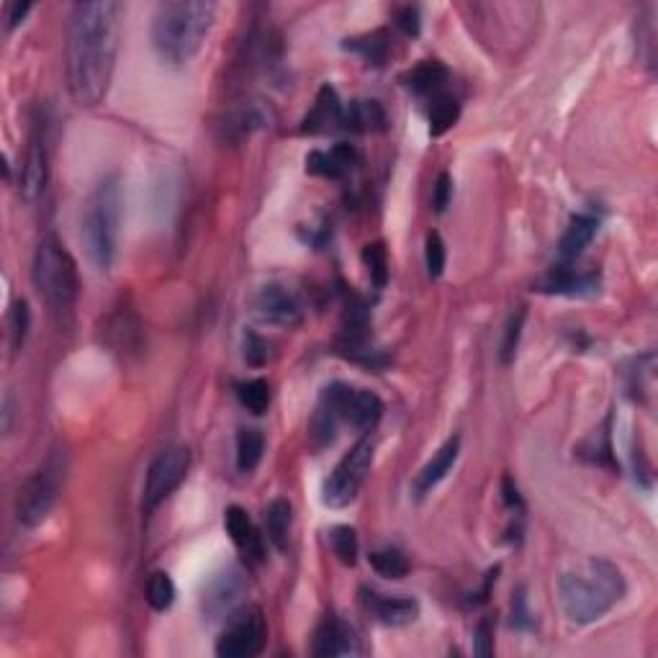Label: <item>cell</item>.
<instances>
[{
	"mask_svg": "<svg viewBox=\"0 0 658 658\" xmlns=\"http://www.w3.org/2000/svg\"><path fill=\"white\" fill-rule=\"evenodd\" d=\"M29 327H31V309L24 299L16 301L8 314V332H11V350L18 353L21 347H24L26 337H29Z\"/></svg>",
	"mask_w": 658,
	"mask_h": 658,
	"instance_id": "d6a6232c",
	"label": "cell"
},
{
	"mask_svg": "<svg viewBox=\"0 0 658 658\" xmlns=\"http://www.w3.org/2000/svg\"><path fill=\"white\" fill-rule=\"evenodd\" d=\"M342 116H345V103L340 101L337 90L332 85H322L312 111L301 124V134H327L342 129Z\"/></svg>",
	"mask_w": 658,
	"mask_h": 658,
	"instance_id": "ac0fdd59",
	"label": "cell"
},
{
	"mask_svg": "<svg viewBox=\"0 0 658 658\" xmlns=\"http://www.w3.org/2000/svg\"><path fill=\"white\" fill-rule=\"evenodd\" d=\"M31 13V3H8L6 6V31L11 34L18 24H24V18Z\"/></svg>",
	"mask_w": 658,
	"mask_h": 658,
	"instance_id": "7bdbcfd3",
	"label": "cell"
},
{
	"mask_svg": "<svg viewBox=\"0 0 658 658\" xmlns=\"http://www.w3.org/2000/svg\"><path fill=\"white\" fill-rule=\"evenodd\" d=\"M268 643V620L258 605L234 610L227 617V628L216 641V656L222 658H255Z\"/></svg>",
	"mask_w": 658,
	"mask_h": 658,
	"instance_id": "ba28073f",
	"label": "cell"
},
{
	"mask_svg": "<svg viewBox=\"0 0 658 658\" xmlns=\"http://www.w3.org/2000/svg\"><path fill=\"white\" fill-rule=\"evenodd\" d=\"M522 327H525V309H517L512 317H509L507 329H504V340H502V363H512L517 355V347H520Z\"/></svg>",
	"mask_w": 658,
	"mask_h": 658,
	"instance_id": "836d02e7",
	"label": "cell"
},
{
	"mask_svg": "<svg viewBox=\"0 0 658 658\" xmlns=\"http://www.w3.org/2000/svg\"><path fill=\"white\" fill-rule=\"evenodd\" d=\"M319 401H324L337 414L340 425H347L355 432H373L383 417V401L373 391L355 389L350 383H329Z\"/></svg>",
	"mask_w": 658,
	"mask_h": 658,
	"instance_id": "52a82bcc",
	"label": "cell"
},
{
	"mask_svg": "<svg viewBox=\"0 0 658 658\" xmlns=\"http://www.w3.org/2000/svg\"><path fill=\"white\" fill-rule=\"evenodd\" d=\"M599 229V219L592 214H576L574 219L569 222L566 232H563L561 242H558V252H561V258L569 263V260H576L584 255L589 245H592L594 234Z\"/></svg>",
	"mask_w": 658,
	"mask_h": 658,
	"instance_id": "7402d4cb",
	"label": "cell"
},
{
	"mask_svg": "<svg viewBox=\"0 0 658 658\" xmlns=\"http://www.w3.org/2000/svg\"><path fill=\"white\" fill-rule=\"evenodd\" d=\"M245 592V574H242L237 566H227V569L219 571V574L206 584L204 597H201V610H204V615H209L211 620H224V617H229L237 610Z\"/></svg>",
	"mask_w": 658,
	"mask_h": 658,
	"instance_id": "7c38bea8",
	"label": "cell"
},
{
	"mask_svg": "<svg viewBox=\"0 0 658 658\" xmlns=\"http://www.w3.org/2000/svg\"><path fill=\"white\" fill-rule=\"evenodd\" d=\"M360 602L373 620H378L381 625H391V628L409 625L419 617V602L407 594H381L376 589L363 587Z\"/></svg>",
	"mask_w": 658,
	"mask_h": 658,
	"instance_id": "5bb4252c",
	"label": "cell"
},
{
	"mask_svg": "<svg viewBox=\"0 0 658 658\" xmlns=\"http://www.w3.org/2000/svg\"><path fill=\"white\" fill-rule=\"evenodd\" d=\"M31 281H34L36 294L42 296L54 312H67L78 301V263L54 234L44 237L36 247L34 263H31Z\"/></svg>",
	"mask_w": 658,
	"mask_h": 658,
	"instance_id": "5b68a950",
	"label": "cell"
},
{
	"mask_svg": "<svg viewBox=\"0 0 658 658\" xmlns=\"http://www.w3.org/2000/svg\"><path fill=\"white\" fill-rule=\"evenodd\" d=\"M342 47L350 49V52H355V54H360L368 65L381 67L383 62H386V57H389L391 39H389V31L376 29V31H368V34L350 36V39L342 42Z\"/></svg>",
	"mask_w": 658,
	"mask_h": 658,
	"instance_id": "cb8c5ba5",
	"label": "cell"
},
{
	"mask_svg": "<svg viewBox=\"0 0 658 658\" xmlns=\"http://www.w3.org/2000/svg\"><path fill=\"white\" fill-rule=\"evenodd\" d=\"M329 545H332V553H335L340 563H345V566H355V563H358L360 543L355 527L350 525L332 527V530H329Z\"/></svg>",
	"mask_w": 658,
	"mask_h": 658,
	"instance_id": "4dcf8cb0",
	"label": "cell"
},
{
	"mask_svg": "<svg viewBox=\"0 0 658 658\" xmlns=\"http://www.w3.org/2000/svg\"><path fill=\"white\" fill-rule=\"evenodd\" d=\"M599 286L594 273H576L571 265H558L551 268L535 283L540 294H553V296H589L594 294Z\"/></svg>",
	"mask_w": 658,
	"mask_h": 658,
	"instance_id": "ffe728a7",
	"label": "cell"
},
{
	"mask_svg": "<svg viewBox=\"0 0 658 658\" xmlns=\"http://www.w3.org/2000/svg\"><path fill=\"white\" fill-rule=\"evenodd\" d=\"M175 581L170 579V574L165 571H155L147 579V587H144V599H147V605L152 607L155 612H165L173 607L175 602Z\"/></svg>",
	"mask_w": 658,
	"mask_h": 658,
	"instance_id": "83f0119b",
	"label": "cell"
},
{
	"mask_svg": "<svg viewBox=\"0 0 658 658\" xmlns=\"http://www.w3.org/2000/svg\"><path fill=\"white\" fill-rule=\"evenodd\" d=\"M450 198H453V178H450V173H440L437 175L435 193H432V206H435L437 214H443L448 209Z\"/></svg>",
	"mask_w": 658,
	"mask_h": 658,
	"instance_id": "f35d334b",
	"label": "cell"
},
{
	"mask_svg": "<svg viewBox=\"0 0 658 658\" xmlns=\"http://www.w3.org/2000/svg\"><path fill=\"white\" fill-rule=\"evenodd\" d=\"M121 6L114 0L75 3L67 24V88L80 108L103 103L119 52Z\"/></svg>",
	"mask_w": 658,
	"mask_h": 658,
	"instance_id": "6da1fadb",
	"label": "cell"
},
{
	"mask_svg": "<svg viewBox=\"0 0 658 658\" xmlns=\"http://www.w3.org/2000/svg\"><path fill=\"white\" fill-rule=\"evenodd\" d=\"M389 124L386 111L378 101H368V98H358L345 106V116H342V129L355 134H376L383 132Z\"/></svg>",
	"mask_w": 658,
	"mask_h": 658,
	"instance_id": "44dd1931",
	"label": "cell"
},
{
	"mask_svg": "<svg viewBox=\"0 0 658 658\" xmlns=\"http://www.w3.org/2000/svg\"><path fill=\"white\" fill-rule=\"evenodd\" d=\"M628 592L623 571L605 558H592L581 571L558 581L563 615L576 625H592L607 615Z\"/></svg>",
	"mask_w": 658,
	"mask_h": 658,
	"instance_id": "3957f363",
	"label": "cell"
},
{
	"mask_svg": "<svg viewBox=\"0 0 658 658\" xmlns=\"http://www.w3.org/2000/svg\"><path fill=\"white\" fill-rule=\"evenodd\" d=\"M445 260H448V252H445V242L440 237V232L427 234L425 242V265L430 278H440L445 270Z\"/></svg>",
	"mask_w": 658,
	"mask_h": 658,
	"instance_id": "e575fe53",
	"label": "cell"
},
{
	"mask_svg": "<svg viewBox=\"0 0 658 658\" xmlns=\"http://www.w3.org/2000/svg\"><path fill=\"white\" fill-rule=\"evenodd\" d=\"M363 263L365 268H368V273H371V281L376 283L378 288L386 286V281H389V252H386L383 242L365 245Z\"/></svg>",
	"mask_w": 658,
	"mask_h": 658,
	"instance_id": "1f68e13d",
	"label": "cell"
},
{
	"mask_svg": "<svg viewBox=\"0 0 658 658\" xmlns=\"http://www.w3.org/2000/svg\"><path fill=\"white\" fill-rule=\"evenodd\" d=\"M252 306H255V314L268 324L294 329L304 322V306H301L299 296L283 283H268L260 288Z\"/></svg>",
	"mask_w": 658,
	"mask_h": 658,
	"instance_id": "8fae6325",
	"label": "cell"
},
{
	"mask_svg": "<svg viewBox=\"0 0 658 658\" xmlns=\"http://www.w3.org/2000/svg\"><path fill=\"white\" fill-rule=\"evenodd\" d=\"M461 119V103L455 96H435V103L430 106V134L432 137H443L455 126V121Z\"/></svg>",
	"mask_w": 658,
	"mask_h": 658,
	"instance_id": "4316f807",
	"label": "cell"
},
{
	"mask_svg": "<svg viewBox=\"0 0 658 658\" xmlns=\"http://www.w3.org/2000/svg\"><path fill=\"white\" fill-rule=\"evenodd\" d=\"M188 471H191V450L186 445H170V448L160 450L147 468V479H144V512L160 507L186 481Z\"/></svg>",
	"mask_w": 658,
	"mask_h": 658,
	"instance_id": "30bf717a",
	"label": "cell"
},
{
	"mask_svg": "<svg viewBox=\"0 0 658 658\" xmlns=\"http://www.w3.org/2000/svg\"><path fill=\"white\" fill-rule=\"evenodd\" d=\"M450 72L443 62L425 60L404 75V85L414 96H440L443 85L448 83Z\"/></svg>",
	"mask_w": 658,
	"mask_h": 658,
	"instance_id": "603a6c76",
	"label": "cell"
},
{
	"mask_svg": "<svg viewBox=\"0 0 658 658\" xmlns=\"http://www.w3.org/2000/svg\"><path fill=\"white\" fill-rule=\"evenodd\" d=\"M497 574H499V566L497 569H491L489 574H486L484 584H481V589L476 594H471V605H484L486 599H489V592H491V584L497 581Z\"/></svg>",
	"mask_w": 658,
	"mask_h": 658,
	"instance_id": "ee69618b",
	"label": "cell"
},
{
	"mask_svg": "<svg viewBox=\"0 0 658 658\" xmlns=\"http://www.w3.org/2000/svg\"><path fill=\"white\" fill-rule=\"evenodd\" d=\"M360 162V152L353 144L340 142L332 150H314L306 155V173L319 175V178H345L350 170Z\"/></svg>",
	"mask_w": 658,
	"mask_h": 658,
	"instance_id": "e0dca14e",
	"label": "cell"
},
{
	"mask_svg": "<svg viewBox=\"0 0 658 658\" xmlns=\"http://www.w3.org/2000/svg\"><path fill=\"white\" fill-rule=\"evenodd\" d=\"M592 443V448H589V453H581L587 455V458H592L597 466H612V443H610V422H607V427L602 432H597V435L589 440Z\"/></svg>",
	"mask_w": 658,
	"mask_h": 658,
	"instance_id": "8d00e7d4",
	"label": "cell"
},
{
	"mask_svg": "<svg viewBox=\"0 0 658 658\" xmlns=\"http://www.w3.org/2000/svg\"><path fill=\"white\" fill-rule=\"evenodd\" d=\"M265 453V435L255 427H245L237 435V468L242 473H252L260 466Z\"/></svg>",
	"mask_w": 658,
	"mask_h": 658,
	"instance_id": "484cf974",
	"label": "cell"
},
{
	"mask_svg": "<svg viewBox=\"0 0 658 658\" xmlns=\"http://www.w3.org/2000/svg\"><path fill=\"white\" fill-rule=\"evenodd\" d=\"M473 651H476V656L481 658L494 653V628H491L489 620H481L476 633H473Z\"/></svg>",
	"mask_w": 658,
	"mask_h": 658,
	"instance_id": "ab89813d",
	"label": "cell"
},
{
	"mask_svg": "<svg viewBox=\"0 0 658 658\" xmlns=\"http://www.w3.org/2000/svg\"><path fill=\"white\" fill-rule=\"evenodd\" d=\"M373 455H376V443L371 437H363L353 448L342 455V461L337 463L335 471L329 473L322 489V502L332 509H342L350 502H355L358 491L363 489L368 473L373 466Z\"/></svg>",
	"mask_w": 658,
	"mask_h": 658,
	"instance_id": "8992f818",
	"label": "cell"
},
{
	"mask_svg": "<svg viewBox=\"0 0 658 658\" xmlns=\"http://www.w3.org/2000/svg\"><path fill=\"white\" fill-rule=\"evenodd\" d=\"M291 522H294V507L283 497L273 499L265 512V530H268V540L276 548H286L288 533H291Z\"/></svg>",
	"mask_w": 658,
	"mask_h": 658,
	"instance_id": "d4e9b609",
	"label": "cell"
},
{
	"mask_svg": "<svg viewBox=\"0 0 658 658\" xmlns=\"http://www.w3.org/2000/svg\"><path fill=\"white\" fill-rule=\"evenodd\" d=\"M368 561L383 579H404L409 574V561L399 548H378L368 556Z\"/></svg>",
	"mask_w": 658,
	"mask_h": 658,
	"instance_id": "f546056e",
	"label": "cell"
},
{
	"mask_svg": "<svg viewBox=\"0 0 658 658\" xmlns=\"http://www.w3.org/2000/svg\"><path fill=\"white\" fill-rule=\"evenodd\" d=\"M62 466L60 458H52L44 468L29 476L26 484L18 489L16 499V517L24 527H39L49 517V512L57 504L60 497V484H62Z\"/></svg>",
	"mask_w": 658,
	"mask_h": 658,
	"instance_id": "9c48e42d",
	"label": "cell"
},
{
	"mask_svg": "<svg viewBox=\"0 0 658 658\" xmlns=\"http://www.w3.org/2000/svg\"><path fill=\"white\" fill-rule=\"evenodd\" d=\"M458 455H461V437L453 435L440 445V450H437L430 461L425 463V468L417 473V479H414L412 484L414 497L425 499L427 494H430V491L448 476L450 468H453L455 461H458Z\"/></svg>",
	"mask_w": 658,
	"mask_h": 658,
	"instance_id": "d6986e66",
	"label": "cell"
},
{
	"mask_svg": "<svg viewBox=\"0 0 658 658\" xmlns=\"http://www.w3.org/2000/svg\"><path fill=\"white\" fill-rule=\"evenodd\" d=\"M49 180V150H47V134H44L42 121H36L29 137V150L24 157V168H21V196L34 204L36 198L42 196Z\"/></svg>",
	"mask_w": 658,
	"mask_h": 658,
	"instance_id": "4fadbf2b",
	"label": "cell"
},
{
	"mask_svg": "<svg viewBox=\"0 0 658 658\" xmlns=\"http://www.w3.org/2000/svg\"><path fill=\"white\" fill-rule=\"evenodd\" d=\"M502 499L504 504H507V509H512L515 515L525 512V502H522V494L515 481H512V476H504L502 479Z\"/></svg>",
	"mask_w": 658,
	"mask_h": 658,
	"instance_id": "b9f144b4",
	"label": "cell"
},
{
	"mask_svg": "<svg viewBox=\"0 0 658 658\" xmlns=\"http://www.w3.org/2000/svg\"><path fill=\"white\" fill-rule=\"evenodd\" d=\"M237 399L250 414L260 417L270 407V383L265 378H252V381L237 383Z\"/></svg>",
	"mask_w": 658,
	"mask_h": 658,
	"instance_id": "f1b7e54d",
	"label": "cell"
},
{
	"mask_svg": "<svg viewBox=\"0 0 658 658\" xmlns=\"http://www.w3.org/2000/svg\"><path fill=\"white\" fill-rule=\"evenodd\" d=\"M224 527H227L234 548L240 551V556L245 558L247 563L265 561V538L245 509L237 507V504L227 507V512H224Z\"/></svg>",
	"mask_w": 658,
	"mask_h": 658,
	"instance_id": "2e32d148",
	"label": "cell"
},
{
	"mask_svg": "<svg viewBox=\"0 0 658 658\" xmlns=\"http://www.w3.org/2000/svg\"><path fill=\"white\" fill-rule=\"evenodd\" d=\"M512 628L515 630H530L533 628V612H530V607H527V597H525V587H520L515 592V597H512Z\"/></svg>",
	"mask_w": 658,
	"mask_h": 658,
	"instance_id": "74e56055",
	"label": "cell"
},
{
	"mask_svg": "<svg viewBox=\"0 0 658 658\" xmlns=\"http://www.w3.org/2000/svg\"><path fill=\"white\" fill-rule=\"evenodd\" d=\"M121 209H124V196H121L119 175L103 178L85 201L80 237H83V247L93 268L103 273L111 270L116 250H119Z\"/></svg>",
	"mask_w": 658,
	"mask_h": 658,
	"instance_id": "277c9868",
	"label": "cell"
},
{
	"mask_svg": "<svg viewBox=\"0 0 658 658\" xmlns=\"http://www.w3.org/2000/svg\"><path fill=\"white\" fill-rule=\"evenodd\" d=\"M360 648L358 630L337 615H327L319 623L314 633L312 653L317 658H337V656H358Z\"/></svg>",
	"mask_w": 658,
	"mask_h": 658,
	"instance_id": "9a60e30c",
	"label": "cell"
},
{
	"mask_svg": "<svg viewBox=\"0 0 658 658\" xmlns=\"http://www.w3.org/2000/svg\"><path fill=\"white\" fill-rule=\"evenodd\" d=\"M216 3L211 0H170L160 3L152 16V47L168 65H188L201 52L211 26Z\"/></svg>",
	"mask_w": 658,
	"mask_h": 658,
	"instance_id": "7a4b0ae2",
	"label": "cell"
},
{
	"mask_svg": "<svg viewBox=\"0 0 658 658\" xmlns=\"http://www.w3.org/2000/svg\"><path fill=\"white\" fill-rule=\"evenodd\" d=\"M273 358V342L265 340L263 335L258 332H247L245 335V360L255 368L265 365L268 360Z\"/></svg>",
	"mask_w": 658,
	"mask_h": 658,
	"instance_id": "d590c367",
	"label": "cell"
},
{
	"mask_svg": "<svg viewBox=\"0 0 658 658\" xmlns=\"http://www.w3.org/2000/svg\"><path fill=\"white\" fill-rule=\"evenodd\" d=\"M396 26L407 36H417L422 29V16H419L417 6H401L396 11Z\"/></svg>",
	"mask_w": 658,
	"mask_h": 658,
	"instance_id": "60d3db41",
	"label": "cell"
}]
</instances>
